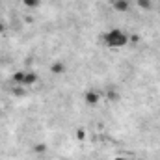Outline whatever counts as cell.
Returning <instances> with one entry per match:
<instances>
[{
	"label": "cell",
	"instance_id": "5",
	"mask_svg": "<svg viewBox=\"0 0 160 160\" xmlns=\"http://www.w3.org/2000/svg\"><path fill=\"white\" fill-rule=\"evenodd\" d=\"M50 71H52L54 75H63V73L67 71V67H65L63 62H54V63L50 65Z\"/></svg>",
	"mask_w": 160,
	"mask_h": 160
},
{
	"label": "cell",
	"instance_id": "7",
	"mask_svg": "<svg viewBox=\"0 0 160 160\" xmlns=\"http://www.w3.org/2000/svg\"><path fill=\"white\" fill-rule=\"evenodd\" d=\"M136 2H138V8L143 9V11H149L153 8V2L151 0H136Z\"/></svg>",
	"mask_w": 160,
	"mask_h": 160
},
{
	"label": "cell",
	"instance_id": "9",
	"mask_svg": "<svg viewBox=\"0 0 160 160\" xmlns=\"http://www.w3.org/2000/svg\"><path fill=\"white\" fill-rule=\"evenodd\" d=\"M34 153H36V155H45V153H47V145H45V143H36V145H34Z\"/></svg>",
	"mask_w": 160,
	"mask_h": 160
},
{
	"label": "cell",
	"instance_id": "3",
	"mask_svg": "<svg viewBox=\"0 0 160 160\" xmlns=\"http://www.w3.org/2000/svg\"><path fill=\"white\" fill-rule=\"evenodd\" d=\"M112 8L118 11V13H127L130 9V2L128 0H114L112 2Z\"/></svg>",
	"mask_w": 160,
	"mask_h": 160
},
{
	"label": "cell",
	"instance_id": "10",
	"mask_svg": "<svg viewBox=\"0 0 160 160\" xmlns=\"http://www.w3.org/2000/svg\"><path fill=\"white\" fill-rule=\"evenodd\" d=\"M106 97H108L110 101H118V99H119V93H118L116 89H108V95H106Z\"/></svg>",
	"mask_w": 160,
	"mask_h": 160
},
{
	"label": "cell",
	"instance_id": "13",
	"mask_svg": "<svg viewBox=\"0 0 160 160\" xmlns=\"http://www.w3.org/2000/svg\"><path fill=\"white\" fill-rule=\"evenodd\" d=\"M4 30H6V26H4V24L0 22V32H4Z\"/></svg>",
	"mask_w": 160,
	"mask_h": 160
},
{
	"label": "cell",
	"instance_id": "2",
	"mask_svg": "<svg viewBox=\"0 0 160 160\" xmlns=\"http://www.w3.org/2000/svg\"><path fill=\"white\" fill-rule=\"evenodd\" d=\"M84 101H86L89 106H95V104L101 101V93H99L97 89H88V91L84 93Z\"/></svg>",
	"mask_w": 160,
	"mask_h": 160
},
{
	"label": "cell",
	"instance_id": "14",
	"mask_svg": "<svg viewBox=\"0 0 160 160\" xmlns=\"http://www.w3.org/2000/svg\"><path fill=\"white\" fill-rule=\"evenodd\" d=\"M158 114H160V108H158Z\"/></svg>",
	"mask_w": 160,
	"mask_h": 160
},
{
	"label": "cell",
	"instance_id": "1",
	"mask_svg": "<svg viewBox=\"0 0 160 160\" xmlns=\"http://www.w3.org/2000/svg\"><path fill=\"white\" fill-rule=\"evenodd\" d=\"M102 43L110 48H121V47L128 45V34L119 28H112L102 34Z\"/></svg>",
	"mask_w": 160,
	"mask_h": 160
},
{
	"label": "cell",
	"instance_id": "11",
	"mask_svg": "<svg viewBox=\"0 0 160 160\" xmlns=\"http://www.w3.org/2000/svg\"><path fill=\"white\" fill-rule=\"evenodd\" d=\"M86 136H88V134H86V130H82V128L77 130V138H78V140H86Z\"/></svg>",
	"mask_w": 160,
	"mask_h": 160
},
{
	"label": "cell",
	"instance_id": "12",
	"mask_svg": "<svg viewBox=\"0 0 160 160\" xmlns=\"http://www.w3.org/2000/svg\"><path fill=\"white\" fill-rule=\"evenodd\" d=\"M114 160H128V158H127V157H123V155H119V157H116Z\"/></svg>",
	"mask_w": 160,
	"mask_h": 160
},
{
	"label": "cell",
	"instance_id": "4",
	"mask_svg": "<svg viewBox=\"0 0 160 160\" xmlns=\"http://www.w3.org/2000/svg\"><path fill=\"white\" fill-rule=\"evenodd\" d=\"M24 78H26V71H15L11 75L13 86H24Z\"/></svg>",
	"mask_w": 160,
	"mask_h": 160
},
{
	"label": "cell",
	"instance_id": "6",
	"mask_svg": "<svg viewBox=\"0 0 160 160\" xmlns=\"http://www.w3.org/2000/svg\"><path fill=\"white\" fill-rule=\"evenodd\" d=\"M38 82V73L34 71H26V78H24V88H30Z\"/></svg>",
	"mask_w": 160,
	"mask_h": 160
},
{
	"label": "cell",
	"instance_id": "8",
	"mask_svg": "<svg viewBox=\"0 0 160 160\" xmlns=\"http://www.w3.org/2000/svg\"><path fill=\"white\" fill-rule=\"evenodd\" d=\"M41 0H22V6H26L28 9H36V8H39Z\"/></svg>",
	"mask_w": 160,
	"mask_h": 160
}]
</instances>
